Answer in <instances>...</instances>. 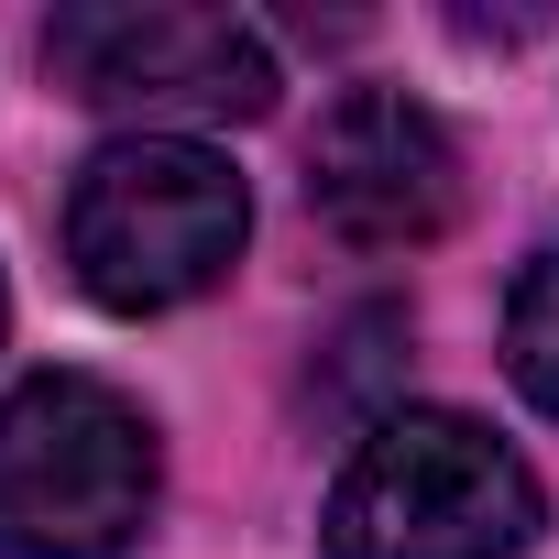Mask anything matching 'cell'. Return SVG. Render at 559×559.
<instances>
[{
	"label": "cell",
	"instance_id": "7a4b0ae2",
	"mask_svg": "<svg viewBox=\"0 0 559 559\" xmlns=\"http://www.w3.org/2000/svg\"><path fill=\"white\" fill-rule=\"evenodd\" d=\"M537 515H548L537 472L483 417L406 406L373 417V439L352 450L330 493V559H515Z\"/></svg>",
	"mask_w": 559,
	"mask_h": 559
},
{
	"label": "cell",
	"instance_id": "8992f818",
	"mask_svg": "<svg viewBox=\"0 0 559 559\" xmlns=\"http://www.w3.org/2000/svg\"><path fill=\"white\" fill-rule=\"evenodd\" d=\"M504 362H515L526 406L559 417V252H537L515 274V297H504Z\"/></svg>",
	"mask_w": 559,
	"mask_h": 559
},
{
	"label": "cell",
	"instance_id": "277c9868",
	"mask_svg": "<svg viewBox=\"0 0 559 559\" xmlns=\"http://www.w3.org/2000/svg\"><path fill=\"white\" fill-rule=\"evenodd\" d=\"M45 78L121 121H263L274 110V45L241 12H187V0H78L45 23Z\"/></svg>",
	"mask_w": 559,
	"mask_h": 559
},
{
	"label": "cell",
	"instance_id": "52a82bcc",
	"mask_svg": "<svg viewBox=\"0 0 559 559\" xmlns=\"http://www.w3.org/2000/svg\"><path fill=\"white\" fill-rule=\"evenodd\" d=\"M330 352H341V373H330V384H308V395H319L330 417H352V406H362V395L395 373V352H406V319H395V308H362V319H352Z\"/></svg>",
	"mask_w": 559,
	"mask_h": 559
},
{
	"label": "cell",
	"instance_id": "3957f363",
	"mask_svg": "<svg viewBox=\"0 0 559 559\" xmlns=\"http://www.w3.org/2000/svg\"><path fill=\"white\" fill-rule=\"evenodd\" d=\"M154 515V428L99 373H34L0 406V559H121Z\"/></svg>",
	"mask_w": 559,
	"mask_h": 559
},
{
	"label": "cell",
	"instance_id": "5b68a950",
	"mask_svg": "<svg viewBox=\"0 0 559 559\" xmlns=\"http://www.w3.org/2000/svg\"><path fill=\"white\" fill-rule=\"evenodd\" d=\"M308 209L362 252H417L461 219V154L406 88H341L308 143Z\"/></svg>",
	"mask_w": 559,
	"mask_h": 559
},
{
	"label": "cell",
	"instance_id": "6da1fadb",
	"mask_svg": "<svg viewBox=\"0 0 559 559\" xmlns=\"http://www.w3.org/2000/svg\"><path fill=\"white\" fill-rule=\"evenodd\" d=\"M252 230V198L241 176L187 143V132H132V143H99L67 187V263L78 286L121 319H154V308H187L209 297L230 252Z\"/></svg>",
	"mask_w": 559,
	"mask_h": 559
}]
</instances>
